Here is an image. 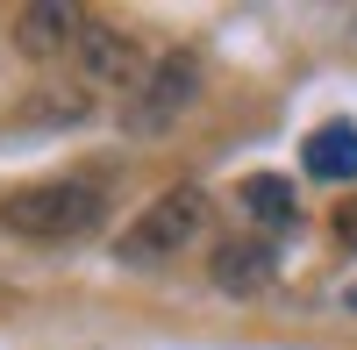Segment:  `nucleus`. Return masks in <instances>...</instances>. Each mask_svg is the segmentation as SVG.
<instances>
[{
  "instance_id": "f257e3e1",
  "label": "nucleus",
  "mask_w": 357,
  "mask_h": 350,
  "mask_svg": "<svg viewBox=\"0 0 357 350\" xmlns=\"http://www.w3.org/2000/svg\"><path fill=\"white\" fill-rule=\"evenodd\" d=\"M107 222V193L93 179H36L0 200V229L29 243H79Z\"/></svg>"
},
{
  "instance_id": "f03ea898",
  "label": "nucleus",
  "mask_w": 357,
  "mask_h": 350,
  "mask_svg": "<svg viewBox=\"0 0 357 350\" xmlns=\"http://www.w3.org/2000/svg\"><path fill=\"white\" fill-rule=\"evenodd\" d=\"M207 222H215V200H207L200 186H172V193H158L151 208L122 229L114 250H122L129 265H165V257H178L186 243L207 236Z\"/></svg>"
},
{
  "instance_id": "7ed1b4c3",
  "label": "nucleus",
  "mask_w": 357,
  "mask_h": 350,
  "mask_svg": "<svg viewBox=\"0 0 357 350\" xmlns=\"http://www.w3.org/2000/svg\"><path fill=\"white\" fill-rule=\"evenodd\" d=\"M193 100H200V57L193 50H165L151 72H143V86L122 100V136H165V129H178L193 114Z\"/></svg>"
},
{
  "instance_id": "20e7f679",
  "label": "nucleus",
  "mask_w": 357,
  "mask_h": 350,
  "mask_svg": "<svg viewBox=\"0 0 357 350\" xmlns=\"http://www.w3.org/2000/svg\"><path fill=\"white\" fill-rule=\"evenodd\" d=\"M86 29L93 22H86V8H72V0H29V8H15V50L29 57V65L72 57Z\"/></svg>"
},
{
  "instance_id": "39448f33",
  "label": "nucleus",
  "mask_w": 357,
  "mask_h": 350,
  "mask_svg": "<svg viewBox=\"0 0 357 350\" xmlns=\"http://www.w3.org/2000/svg\"><path fill=\"white\" fill-rule=\"evenodd\" d=\"M72 65H79V79H93V86H129V93H136V86H143V72H151L158 57H143V50L122 36V29H100V22H93V29L79 36Z\"/></svg>"
},
{
  "instance_id": "423d86ee",
  "label": "nucleus",
  "mask_w": 357,
  "mask_h": 350,
  "mask_svg": "<svg viewBox=\"0 0 357 350\" xmlns=\"http://www.w3.org/2000/svg\"><path fill=\"white\" fill-rule=\"evenodd\" d=\"M207 279H215L222 294L250 300V294H264V286L279 279V257H272L264 236H229V243H215V257H207Z\"/></svg>"
},
{
  "instance_id": "0eeeda50",
  "label": "nucleus",
  "mask_w": 357,
  "mask_h": 350,
  "mask_svg": "<svg viewBox=\"0 0 357 350\" xmlns=\"http://www.w3.org/2000/svg\"><path fill=\"white\" fill-rule=\"evenodd\" d=\"M301 165H307V179H329V186L357 179V129H350V122H321V129L301 143Z\"/></svg>"
},
{
  "instance_id": "6e6552de",
  "label": "nucleus",
  "mask_w": 357,
  "mask_h": 350,
  "mask_svg": "<svg viewBox=\"0 0 357 350\" xmlns=\"http://www.w3.org/2000/svg\"><path fill=\"white\" fill-rule=\"evenodd\" d=\"M243 208H250V222L264 236H286V229L301 222V193H293V179H279V172H250L243 179Z\"/></svg>"
},
{
  "instance_id": "1a4fd4ad",
  "label": "nucleus",
  "mask_w": 357,
  "mask_h": 350,
  "mask_svg": "<svg viewBox=\"0 0 357 350\" xmlns=\"http://www.w3.org/2000/svg\"><path fill=\"white\" fill-rule=\"evenodd\" d=\"M29 107H36V122L43 129H57V122H86V93H36V100H29Z\"/></svg>"
},
{
  "instance_id": "9d476101",
  "label": "nucleus",
  "mask_w": 357,
  "mask_h": 350,
  "mask_svg": "<svg viewBox=\"0 0 357 350\" xmlns=\"http://www.w3.org/2000/svg\"><path fill=\"white\" fill-rule=\"evenodd\" d=\"M329 222H336V243H343V250H357V200H343Z\"/></svg>"
},
{
  "instance_id": "9b49d317",
  "label": "nucleus",
  "mask_w": 357,
  "mask_h": 350,
  "mask_svg": "<svg viewBox=\"0 0 357 350\" xmlns=\"http://www.w3.org/2000/svg\"><path fill=\"white\" fill-rule=\"evenodd\" d=\"M350 307H357V286H350Z\"/></svg>"
}]
</instances>
